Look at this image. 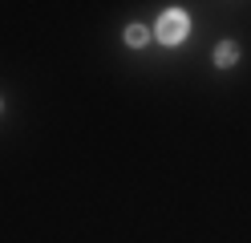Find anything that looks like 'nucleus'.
Here are the masks:
<instances>
[{
    "mask_svg": "<svg viewBox=\"0 0 251 243\" xmlns=\"http://www.w3.org/2000/svg\"><path fill=\"white\" fill-rule=\"evenodd\" d=\"M150 41V32L142 28V25H130V28H126V45H130V49H142Z\"/></svg>",
    "mask_w": 251,
    "mask_h": 243,
    "instance_id": "nucleus-3",
    "label": "nucleus"
},
{
    "mask_svg": "<svg viewBox=\"0 0 251 243\" xmlns=\"http://www.w3.org/2000/svg\"><path fill=\"white\" fill-rule=\"evenodd\" d=\"M235 61H239V45H235V41H223L215 49V65H219V69H223V65H235Z\"/></svg>",
    "mask_w": 251,
    "mask_h": 243,
    "instance_id": "nucleus-2",
    "label": "nucleus"
},
{
    "mask_svg": "<svg viewBox=\"0 0 251 243\" xmlns=\"http://www.w3.org/2000/svg\"><path fill=\"white\" fill-rule=\"evenodd\" d=\"M186 28H191V16H186L182 8H170L158 16V28H154V37H158L162 45H182L186 41Z\"/></svg>",
    "mask_w": 251,
    "mask_h": 243,
    "instance_id": "nucleus-1",
    "label": "nucleus"
}]
</instances>
